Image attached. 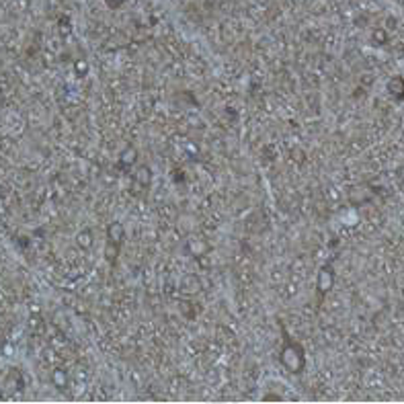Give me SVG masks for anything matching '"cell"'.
I'll list each match as a JSON object with an SVG mask.
<instances>
[{"mask_svg": "<svg viewBox=\"0 0 404 404\" xmlns=\"http://www.w3.org/2000/svg\"><path fill=\"white\" fill-rule=\"evenodd\" d=\"M374 39H376V41H379V43H386V39H388V35H386V31H382V29H377V31L374 33Z\"/></svg>", "mask_w": 404, "mask_h": 404, "instance_id": "obj_1", "label": "cell"}]
</instances>
